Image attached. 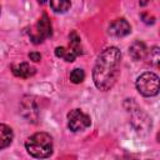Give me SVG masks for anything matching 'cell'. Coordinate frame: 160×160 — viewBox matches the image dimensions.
Masks as SVG:
<instances>
[{"instance_id":"18","label":"cell","mask_w":160,"mask_h":160,"mask_svg":"<svg viewBox=\"0 0 160 160\" xmlns=\"http://www.w3.org/2000/svg\"><path fill=\"white\" fill-rule=\"evenodd\" d=\"M146 2H148V0H141V1H140V5H145Z\"/></svg>"},{"instance_id":"5","label":"cell","mask_w":160,"mask_h":160,"mask_svg":"<svg viewBox=\"0 0 160 160\" xmlns=\"http://www.w3.org/2000/svg\"><path fill=\"white\" fill-rule=\"evenodd\" d=\"M52 34L51 31V22L46 14H42V16L39 19L38 24L35 25V29L30 32V39L34 44H39L44 41L45 39L50 38Z\"/></svg>"},{"instance_id":"19","label":"cell","mask_w":160,"mask_h":160,"mask_svg":"<svg viewBox=\"0 0 160 160\" xmlns=\"http://www.w3.org/2000/svg\"><path fill=\"white\" fill-rule=\"evenodd\" d=\"M38 1H39V2H41V4H44V2L46 1V0H38Z\"/></svg>"},{"instance_id":"10","label":"cell","mask_w":160,"mask_h":160,"mask_svg":"<svg viewBox=\"0 0 160 160\" xmlns=\"http://www.w3.org/2000/svg\"><path fill=\"white\" fill-rule=\"evenodd\" d=\"M35 72H36L35 68L31 66L28 62H21V64H18V65H14L12 66V74L15 76H18V78L28 79V78L32 76Z\"/></svg>"},{"instance_id":"1","label":"cell","mask_w":160,"mask_h":160,"mask_svg":"<svg viewBox=\"0 0 160 160\" xmlns=\"http://www.w3.org/2000/svg\"><path fill=\"white\" fill-rule=\"evenodd\" d=\"M120 62L121 52L115 46L106 48L99 55L92 70V80L99 90L108 91L115 85L120 75Z\"/></svg>"},{"instance_id":"6","label":"cell","mask_w":160,"mask_h":160,"mask_svg":"<svg viewBox=\"0 0 160 160\" xmlns=\"http://www.w3.org/2000/svg\"><path fill=\"white\" fill-rule=\"evenodd\" d=\"M129 111L132 114V125L136 129L138 132H142V131H148L149 128H151V121L150 119L142 112V110L140 108L136 106V111L130 108Z\"/></svg>"},{"instance_id":"17","label":"cell","mask_w":160,"mask_h":160,"mask_svg":"<svg viewBox=\"0 0 160 160\" xmlns=\"http://www.w3.org/2000/svg\"><path fill=\"white\" fill-rule=\"evenodd\" d=\"M29 59L32 60V61H35V62H38V61L41 60V55L39 52H36V51H32V52L29 54Z\"/></svg>"},{"instance_id":"15","label":"cell","mask_w":160,"mask_h":160,"mask_svg":"<svg viewBox=\"0 0 160 160\" xmlns=\"http://www.w3.org/2000/svg\"><path fill=\"white\" fill-rule=\"evenodd\" d=\"M146 59L149 60L150 65L158 68L159 66V61H160V55H159V48L158 46H154L150 49V51H148L146 54Z\"/></svg>"},{"instance_id":"9","label":"cell","mask_w":160,"mask_h":160,"mask_svg":"<svg viewBox=\"0 0 160 160\" xmlns=\"http://www.w3.org/2000/svg\"><path fill=\"white\" fill-rule=\"evenodd\" d=\"M129 54L130 56L134 59V60H142L146 58V54H148V49H146V45L142 42V41H134L130 48H129Z\"/></svg>"},{"instance_id":"8","label":"cell","mask_w":160,"mask_h":160,"mask_svg":"<svg viewBox=\"0 0 160 160\" xmlns=\"http://www.w3.org/2000/svg\"><path fill=\"white\" fill-rule=\"evenodd\" d=\"M21 114L28 119V121L35 122L39 116V109L35 100H32L31 98H24L21 102Z\"/></svg>"},{"instance_id":"13","label":"cell","mask_w":160,"mask_h":160,"mask_svg":"<svg viewBox=\"0 0 160 160\" xmlns=\"http://www.w3.org/2000/svg\"><path fill=\"white\" fill-rule=\"evenodd\" d=\"M50 6L55 12L62 14L70 9L71 2L70 0H50Z\"/></svg>"},{"instance_id":"4","label":"cell","mask_w":160,"mask_h":160,"mask_svg":"<svg viewBox=\"0 0 160 160\" xmlns=\"http://www.w3.org/2000/svg\"><path fill=\"white\" fill-rule=\"evenodd\" d=\"M91 124V119L88 114L80 109H74L68 114V126L72 132L82 131L88 129Z\"/></svg>"},{"instance_id":"14","label":"cell","mask_w":160,"mask_h":160,"mask_svg":"<svg viewBox=\"0 0 160 160\" xmlns=\"http://www.w3.org/2000/svg\"><path fill=\"white\" fill-rule=\"evenodd\" d=\"M70 49L76 54V55H81L82 54V48H81V41L79 35L72 31L70 34Z\"/></svg>"},{"instance_id":"16","label":"cell","mask_w":160,"mask_h":160,"mask_svg":"<svg viewBox=\"0 0 160 160\" xmlns=\"http://www.w3.org/2000/svg\"><path fill=\"white\" fill-rule=\"evenodd\" d=\"M84 79H85V72H84L82 69L76 68V69H74V70L70 72V80H71V82H74V84H80V82L84 81Z\"/></svg>"},{"instance_id":"3","label":"cell","mask_w":160,"mask_h":160,"mask_svg":"<svg viewBox=\"0 0 160 160\" xmlns=\"http://www.w3.org/2000/svg\"><path fill=\"white\" fill-rule=\"evenodd\" d=\"M135 85L142 96H155L159 92V76L154 72H144L136 79Z\"/></svg>"},{"instance_id":"11","label":"cell","mask_w":160,"mask_h":160,"mask_svg":"<svg viewBox=\"0 0 160 160\" xmlns=\"http://www.w3.org/2000/svg\"><path fill=\"white\" fill-rule=\"evenodd\" d=\"M14 139L12 129L5 124H0V150L8 148Z\"/></svg>"},{"instance_id":"2","label":"cell","mask_w":160,"mask_h":160,"mask_svg":"<svg viewBox=\"0 0 160 160\" xmlns=\"http://www.w3.org/2000/svg\"><path fill=\"white\" fill-rule=\"evenodd\" d=\"M25 148L34 158H49L52 154V139L46 132H36L26 139Z\"/></svg>"},{"instance_id":"7","label":"cell","mask_w":160,"mask_h":160,"mask_svg":"<svg viewBox=\"0 0 160 160\" xmlns=\"http://www.w3.org/2000/svg\"><path fill=\"white\" fill-rule=\"evenodd\" d=\"M130 31H131V26L125 19H116L108 28V34L114 38H124L129 35Z\"/></svg>"},{"instance_id":"12","label":"cell","mask_w":160,"mask_h":160,"mask_svg":"<svg viewBox=\"0 0 160 160\" xmlns=\"http://www.w3.org/2000/svg\"><path fill=\"white\" fill-rule=\"evenodd\" d=\"M55 55H56L58 58L64 59V60L68 61V62H72V61L75 60V58L78 56L70 48L66 49V48H64V46H58V48L55 49Z\"/></svg>"}]
</instances>
